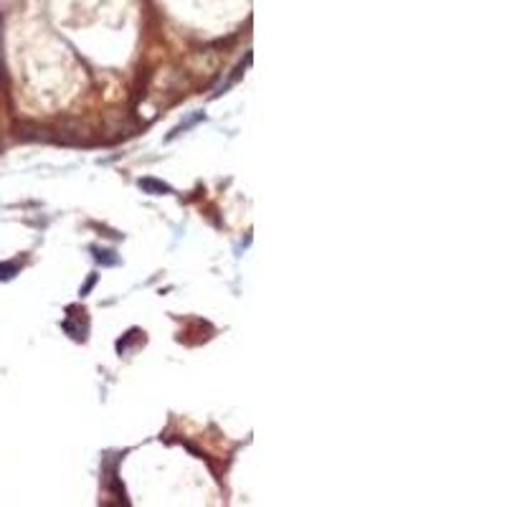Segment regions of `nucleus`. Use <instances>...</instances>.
<instances>
[{
    "label": "nucleus",
    "mask_w": 507,
    "mask_h": 507,
    "mask_svg": "<svg viewBox=\"0 0 507 507\" xmlns=\"http://www.w3.org/2000/svg\"><path fill=\"white\" fill-rule=\"evenodd\" d=\"M139 188H142V190H147V193H152V195L170 193V186H165V183H160V181H152V178L139 181Z\"/></svg>",
    "instance_id": "nucleus-1"
},
{
    "label": "nucleus",
    "mask_w": 507,
    "mask_h": 507,
    "mask_svg": "<svg viewBox=\"0 0 507 507\" xmlns=\"http://www.w3.org/2000/svg\"><path fill=\"white\" fill-rule=\"evenodd\" d=\"M16 272H18V266L16 264H0V279H11Z\"/></svg>",
    "instance_id": "nucleus-2"
}]
</instances>
